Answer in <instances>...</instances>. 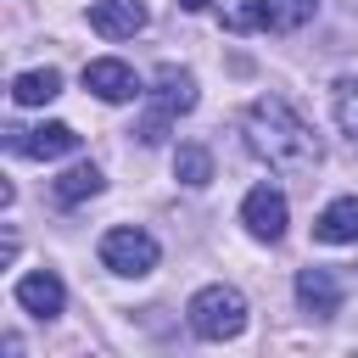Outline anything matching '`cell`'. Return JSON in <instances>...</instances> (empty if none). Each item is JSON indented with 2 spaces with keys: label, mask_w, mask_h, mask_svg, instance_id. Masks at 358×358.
<instances>
[{
  "label": "cell",
  "mask_w": 358,
  "mask_h": 358,
  "mask_svg": "<svg viewBox=\"0 0 358 358\" xmlns=\"http://www.w3.org/2000/svg\"><path fill=\"white\" fill-rule=\"evenodd\" d=\"M246 151L257 162H268L274 173H313L319 168V134L280 95H263L246 106Z\"/></svg>",
  "instance_id": "cell-1"
},
{
  "label": "cell",
  "mask_w": 358,
  "mask_h": 358,
  "mask_svg": "<svg viewBox=\"0 0 358 358\" xmlns=\"http://www.w3.org/2000/svg\"><path fill=\"white\" fill-rule=\"evenodd\" d=\"M185 313H190V330L201 341H235L246 330V296L235 285H201Z\"/></svg>",
  "instance_id": "cell-2"
},
{
  "label": "cell",
  "mask_w": 358,
  "mask_h": 358,
  "mask_svg": "<svg viewBox=\"0 0 358 358\" xmlns=\"http://www.w3.org/2000/svg\"><path fill=\"white\" fill-rule=\"evenodd\" d=\"M151 106H157V112H151L134 134H140L145 145H162V140H168V123H173L179 112H190V106H196V78H190L185 67L162 62V67H157V78H151Z\"/></svg>",
  "instance_id": "cell-3"
},
{
  "label": "cell",
  "mask_w": 358,
  "mask_h": 358,
  "mask_svg": "<svg viewBox=\"0 0 358 358\" xmlns=\"http://www.w3.org/2000/svg\"><path fill=\"white\" fill-rule=\"evenodd\" d=\"M319 11V0H241L229 11V28L246 34V28H263V34H296L308 17Z\"/></svg>",
  "instance_id": "cell-4"
},
{
  "label": "cell",
  "mask_w": 358,
  "mask_h": 358,
  "mask_svg": "<svg viewBox=\"0 0 358 358\" xmlns=\"http://www.w3.org/2000/svg\"><path fill=\"white\" fill-rule=\"evenodd\" d=\"M157 257H162V246L145 235V229H129V224H117V229H106L101 235V263L112 268V274H151L157 268Z\"/></svg>",
  "instance_id": "cell-5"
},
{
  "label": "cell",
  "mask_w": 358,
  "mask_h": 358,
  "mask_svg": "<svg viewBox=\"0 0 358 358\" xmlns=\"http://www.w3.org/2000/svg\"><path fill=\"white\" fill-rule=\"evenodd\" d=\"M6 145L17 157H34V162H50V157H67L78 151V134L67 123H39V129H6Z\"/></svg>",
  "instance_id": "cell-6"
},
{
  "label": "cell",
  "mask_w": 358,
  "mask_h": 358,
  "mask_svg": "<svg viewBox=\"0 0 358 358\" xmlns=\"http://www.w3.org/2000/svg\"><path fill=\"white\" fill-rule=\"evenodd\" d=\"M241 224H246L257 241H280V235H285V196H280L274 185L246 190V201H241Z\"/></svg>",
  "instance_id": "cell-7"
},
{
  "label": "cell",
  "mask_w": 358,
  "mask_h": 358,
  "mask_svg": "<svg viewBox=\"0 0 358 358\" xmlns=\"http://www.w3.org/2000/svg\"><path fill=\"white\" fill-rule=\"evenodd\" d=\"M84 90H95L101 101H134L140 95V78H134V67L129 62H117V56H101V62H84Z\"/></svg>",
  "instance_id": "cell-8"
},
{
  "label": "cell",
  "mask_w": 358,
  "mask_h": 358,
  "mask_svg": "<svg viewBox=\"0 0 358 358\" xmlns=\"http://www.w3.org/2000/svg\"><path fill=\"white\" fill-rule=\"evenodd\" d=\"M90 28L101 39H134L145 28V6L140 0H95L90 6Z\"/></svg>",
  "instance_id": "cell-9"
},
{
  "label": "cell",
  "mask_w": 358,
  "mask_h": 358,
  "mask_svg": "<svg viewBox=\"0 0 358 358\" xmlns=\"http://www.w3.org/2000/svg\"><path fill=\"white\" fill-rule=\"evenodd\" d=\"M62 302H67V291H62V280L50 268H34V274L17 280V308H28L34 319H56Z\"/></svg>",
  "instance_id": "cell-10"
},
{
  "label": "cell",
  "mask_w": 358,
  "mask_h": 358,
  "mask_svg": "<svg viewBox=\"0 0 358 358\" xmlns=\"http://www.w3.org/2000/svg\"><path fill=\"white\" fill-rule=\"evenodd\" d=\"M313 241H324V246H352V241H358V196H336V201L313 218Z\"/></svg>",
  "instance_id": "cell-11"
},
{
  "label": "cell",
  "mask_w": 358,
  "mask_h": 358,
  "mask_svg": "<svg viewBox=\"0 0 358 358\" xmlns=\"http://www.w3.org/2000/svg\"><path fill=\"white\" fill-rule=\"evenodd\" d=\"M296 302H302L313 319H330V313L341 308V285H336V274H330V268H302V274H296Z\"/></svg>",
  "instance_id": "cell-12"
},
{
  "label": "cell",
  "mask_w": 358,
  "mask_h": 358,
  "mask_svg": "<svg viewBox=\"0 0 358 358\" xmlns=\"http://www.w3.org/2000/svg\"><path fill=\"white\" fill-rule=\"evenodd\" d=\"M56 95H62V73H56V67H28V73L11 78V101H17V106H45V101H56Z\"/></svg>",
  "instance_id": "cell-13"
},
{
  "label": "cell",
  "mask_w": 358,
  "mask_h": 358,
  "mask_svg": "<svg viewBox=\"0 0 358 358\" xmlns=\"http://www.w3.org/2000/svg\"><path fill=\"white\" fill-rule=\"evenodd\" d=\"M90 196H101V168H95V162H78V168H67V173L56 179V201H62V207H78V201H90Z\"/></svg>",
  "instance_id": "cell-14"
},
{
  "label": "cell",
  "mask_w": 358,
  "mask_h": 358,
  "mask_svg": "<svg viewBox=\"0 0 358 358\" xmlns=\"http://www.w3.org/2000/svg\"><path fill=\"white\" fill-rule=\"evenodd\" d=\"M173 179L190 185V190H201V185L213 179V151H207V145H179V151H173Z\"/></svg>",
  "instance_id": "cell-15"
},
{
  "label": "cell",
  "mask_w": 358,
  "mask_h": 358,
  "mask_svg": "<svg viewBox=\"0 0 358 358\" xmlns=\"http://www.w3.org/2000/svg\"><path fill=\"white\" fill-rule=\"evenodd\" d=\"M336 123L347 129V140L358 145V73H347L336 84Z\"/></svg>",
  "instance_id": "cell-16"
},
{
  "label": "cell",
  "mask_w": 358,
  "mask_h": 358,
  "mask_svg": "<svg viewBox=\"0 0 358 358\" xmlns=\"http://www.w3.org/2000/svg\"><path fill=\"white\" fill-rule=\"evenodd\" d=\"M179 6H185V11H207L213 0H179Z\"/></svg>",
  "instance_id": "cell-17"
}]
</instances>
